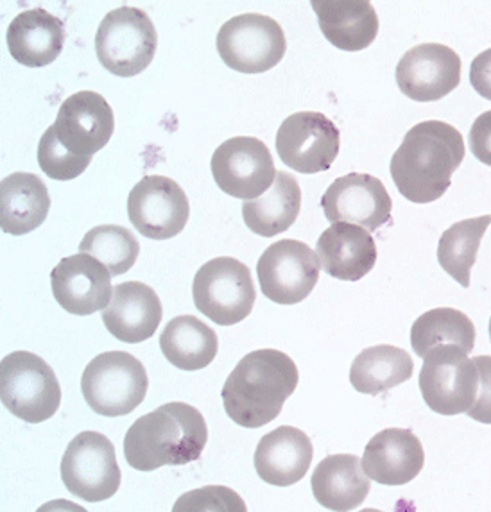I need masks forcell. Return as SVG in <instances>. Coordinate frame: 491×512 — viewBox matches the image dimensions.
<instances>
[{
  "mask_svg": "<svg viewBox=\"0 0 491 512\" xmlns=\"http://www.w3.org/2000/svg\"><path fill=\"white\" fill-rule=\"evenodd\" d=\"M465 140L454 126L425 120L407 131L391 158V178L411 203L427 205L447 194L452 176L465 160Z\"/></svg>",
  "mask_w": 491,
  "mask_h": 512,
  "instance_id": "obj_1",
  "label": "cell"
},
{
  "mask_svg": "<svg viewBox=\"0 0 491 512\" xmlns=\"http://www.w3.org/2000/svg\"><path fill=\"white\" fill-rule=\"evenodd\" d=\"M298 380V367L284 351H251L226 378L224 410L239 427H264L280 416Z\"/></svg>",
  "mask_w": 491,
  "mask_h": 512,
  "instance_id": "obj_2",
  "label": "cell"
},
{
  "mask_svg": "<svg viewBox=\"0 0 491 512\" xmlns=\"http://www.w3.org/2000/svg\"><path fill=\"white\" fill-rule=\"evenodd\" d=\"M207 443V421L196 407L165 403L131 425L124 437V457L133 470L147 473L198 461Z\"/></svg>",
  "mask_w": 491,
  "mask_h": 512,
  "instance_id": "obj_3",
  "label": "cell"
},
{
  "mask_svg": "<svg viewBox=\"0 0 491 512\" xmlns=\"http://www.w3.org/2000/svg\"><path fill=\"white\" fill-rule=\"evenodd\" d=\"M147 389L146 367L126 351L97 355L81 376V391L88 407L106 418L131 414L146 400Z\"/></svg>",
  "mask_w": 491,
  "mask_h": 512,
  "instance_id": "obj_4",
  "label": "cell"
},
{
  "mask_svg": "<svg viewBox=\"0 0 491 512\" xmlns=\"http://www.w3.org/2000/svg\"><path fill=\"white\" fill-rule=\"evenodd\" d=\"M0 400L18 419L44 423L60 409V382L42 357L13 351L0 362Z\"/></svg>",
  "mask_w": 491,
  "mask_h": 512,
  "instance_id": "obj_5",
  "label": "cell"
},
{
  "mask_svg": "<svg viewBox=\"0 0 491 512\" xmlns=\"http://www.w3.org/2000/svg\"><path fill=\"white\" fill-rule=\"evenodd\" d=\"M158 47L155 24L146 11L130 6L113 9L99 24L95 52L113 76L133 77L151 65Z\"/></svg>",
  "mask_w": 491,
  "mask_h": 512,
  "instance_id": "obj_6",
  "label": "cell"
},
{
  "mask_svg": "<svg viewBox=\"0 0 491 512\" xmlns=\"http://www.w3.org/2000/svg\"><path fill=\"white\" fill-rule=\"evenodd\" d=\"M194 305L219 326H233L250 316L257 292L248 265L219 256L199 267L192 283Z\"/></svg>",
  "mask_w": 491,
  "mask_h": 512,
  "instance_id": "obj_7",
  "label": "cell"
},
{
  "mask_svg": "<svg viewBox=\"0 0 491 512\" xmlns=\"http://www.w3.org/2000/svg\"><path fill=\"white\" fill-rule=\"evenodd\" d=\"M216 45L224 65L241 74H264L275 69L287 49L284 29L275 18L257 13L224 22Z\"/></svg>",
  "mask_w": 491,
  "mask_h": 512,
  "instance_id": "obj_8",
  "label": "cell"
},
{
  "mask_svg": "<svg viewBox=\"0 0 491 512\" xmlns=\"http://www.w3.org/2000/svg\"><path fill=\"white\" fill-rule=\"evenodd\" d=\"M459 346H438L423 359L420 391L427 407L441 416H457L474 407L479 369Z\"/></svg>",
  "mask_w": 491,
  "mask_h": 512,
  "instance_id": "obj_9",
  "label": "cell"
},
{
  "mask_svg": "<svg viewBox=\"0 0 491 512\" xmlns=\"http://www.w3.org/2000/svg\"><path fill=\"white\" fill-rule=\"evenodd\" d=\"M121 477L112 441L99 432H81L63 453L61 480L79 500L97 504L112 498Z\"/></svg>",
  "mask_w": 491,
  "mask_h": 512,
  "instance_id": "obj_10",
  "label": "cell"
},
{
  "mask_svg": "<svg viewBox=\"0 0 491 512\" xmlns=\"http://www.w3.org/2000/svg\"><path fill=\"white\" fill-rule=\"evenodd\" d=\"M318 253L305 242L284 239L269 246L257 264L260 289L278 305H296L309 298L319 280Z\"/></svg>",
  "mask_w": 491,
  "mask_h": 512,
  "instance_id": "obj_11",
  "label": "cell"
},
{
  "mask_svg": "<svg viewBox=\"0 0 491 512\" xmlns=\"http://www.w3.org/2000/svg\"><path fill=\"white\" fill-rule=\"evenodd\" d=\"M212 176L224 194L251 201L264 196L275 183L273 156L255 137H235L223 142L212 156Z\"/></svg>",
  "mask_w": 491,
  "mask_h": 512,
  "instance_id": "obj_12",
  "label": "cell"
},
{
  "mask_svg": "<svg viewBox=\"0 0 491 512\" xmlns=\"http://www.w3.org/2000/svg\"><path fill=\"white\" fill-rule=\"evenodd\" d=\"M339 129L319 111H300L282 122L276 133L280 160L296 172L318 174L336 162Z\"/></svg>",
  "mask_w": 491,
  "mask_h": 512,
  "instance_id": "obj_13",
  "label": "cell"
},
{
  "mask_svg": "<svg viewBox=\"0 0 491 512\" xmlns=\"http://www.w3.org/2000/svg\"><path fill=\"white\" fill-rule=\"evenodd\" d=\"M128 215L146 239H173L189 221V197L167 176H146L130 192Z\"/></svg>",
  "mask_w": 491,
  "mask_h": 512,
  "instance_id": "obj_14",
  "label": "cell"
},
{
  "mask_svg": "<svg viewBox=\"0 0 491 512\" xmlns=\"http://www.w3.org/2000/svg\"><path fill=\"white\" fill-rule=\"evenodd\" d=\"M400 92L416 103H434L452 94L461 83V58L441 43H422L398 61Z\"/></svg>",
  "mask_w": 491,
  "mask_h": 512,
  "instance_id": "obj_15",
  "label": "cell"
},
{
  "mask_svg": "<svg viewBox=\"0 0 491 512\" xmlns=\"http://www.w3.org/2000/svg\"><path fill=\"white\" fill-rule=\"evenodd\" d=\"M328 222H350L368 231H377L391 221L393 199L384 183L371 176L352 172L337 178L321 199Z\"/></svg>",
  "mask_w": 491,
  "mask_h": 512,
  "instance_id": "obj_16",
  "label": "cell"
},
{
  "mask_svg": "<svg viewBox=\"0 0 491 512\" xmlns=\"http://www.w3.org/2000/svg\"><path fill=\"white\" fill-rule=\"evenodd\" d=\"M112 273L87 253L65 256L52 269L54 299L65 312L74 316H92L112 301Z\"/></svg>",
  "mask_w": 491,
  "mask_h": 512,
  "instance_id": "obj_17",
  "label": "cell"
},
{
  "mask_svg": "<svg viewBox=\"0 0 491 512\" xmlns=\"http://www.w3.org/2000/svg\"><path fill=\"white\" fill-rule=\"evenodd\" d=\"M56 137L70 153L94 158L112 140L115 119L112 106L103 95L81 90L61 103L56 122Z\"/></svg>",
  "mask_w": 491,
  "mask_h": 512,
  "instance_id": "obj_18",
  "label": "cell"
},
{
  "mask_svg": "<svg viewBox=\"0 0 491 512\" xmlns=\"http://www.w3.org/2000/svg\"><path fill=\"white\" fill-rule=\"evenodd\" d=\"M425 464L422 441L407 428H386L364 448L362 468L380 486H405Z\"/></svg>",
  "mask_w": 491,
  "mask_h": 512,
  "instance_id": "obj_19",
  "label": "cell"
},
{
  "mask_svg": "<svg viewBox=\"0 0 491 512\" xmlns=\"http://www.w3.org/2000/svg\"><path fill=\"white\" fill-rule=\"evenodd\" d=\"M323 271L343 282H359L377 264V244L370 231L350 222H334L316 244Z\"/></svg>",
  "mask_w": 491,
  "mask_h": 512,
  "instance_id": "obj_20",
  "label": "cell"
},
{
  "mask_svg": "<svg viewBox=\"0 0 491 512\" xmlns=\"http://www.w3.org/2000/svg\"><path fill=\"white\" fill-rule=\"evenodd\" d=\"M162 316V301L149 285L124 282L115 285L112 301L103 310V323L117 341L138 344L153 337Z\"/></svg>",
  "mask_w": 491,
  "mask_h": 512,
  "instance_id": "obj_21",
  "label": "cell"
},
{
  "mask_svg": "<svg viewBox=\"0 0 491 512\" xmlns=\"http://www.w3.org/2000/svg\"><path fill=\"white\" fill-rule=\"evenodd\" d=\"M314 448L300 428L278 427L260 439L255 470L269 486L289 487L300 482L311 468Z\"/></svg>",
  "mask_w": 491,
  "mask_h": 512,
  "instance_id": "obj_22",
  "label": "cell"
},
{
  "mask_svg": "<svg viewBox=\"0 0 491 512\" xmlns=\"http://www.w3.org/2000/svg\"><path fill=\"white\" fill-rule=\"evenodd\" d=\"M6 42L13 60L29 69H42L63 51L65 26L45 9H27L11 20Z\"/></svg>",
  "mask_w": 491,
  "mask_h": 512,
  "instance_id": "obj_23",
  "label": "cell"
},
{
  "mask_svg": "<svg viewBox=\"0 0 491 512\" xmlns=\"http://www.w3.org/2000/svg\"><path fill=\"white\" fill-rule=\"evenodd\" d=\"M312 9L323 36L341 51H364L379 35V17L368 0H314Z\"/></svg>",
  "mask_w": 491,
  "mask_h": 512,
  "instance_id": "obj_24",
  "label": "cell"
},
{
  "mask_svg": "<svg viewBox=\"0 0 491 512\" xmlns=\"http://www.w3.org/2000/svg\"><path fill=\"white\" fill-rule=\"evenodd\" d=\"M312 495L330 511H354L370 495V477L359 457L350 453L330 455L319 462L311 478Z\"/></svg>",
  "mask_w": 491,
  "mask_h": 512,
  "instance_id": "obj_25",
  "label": "cell"
},
{
  "mask_svg": "<svg viewBox=\"0 0 491 512\" xmlns=\"http://www.w3.org/2000/svg\"><path fill=\"white\" fill-rule=\"evenodd\" d=\"M51 196L36 174L15 172L0 181V228L9 235H27L44 224Z\"/></svg>",
  "mask_w": 491,
  "mask_h": 512,
  "instance_id": "obj_26",
  "label": "cell"
},
{
  "mask_svg": "<svg viewBox=\"0 0 491 512\" xmlns=\"http://www.w3.org/2000/svg\"><path fill=\"white\" fill-rule=\"evenodd\" d=\"M302 208V190L289 172H276L275 183L264 196L244 201L246 226L260 237H276L289 230Z\"/></svg>",
  "mask_w": 491,
  "mask_h": 512,
  "instance_id": "obj_27",
  "label": "cell"
},
{
  "mask_svg": "<svg viewBox=\"0 0 491 512\" xmlns=\"http://www.w3.org/2000/svg\"><path fill=\"white\" fill-rule=\"evenodd\" d=\"M160 348L165 359L181 371H199L210 366L217 357V333L194 316L171 319L160 335Z\"/></svg>",
  "mask_w": 491,
  "mask_h": 512,
  "instance_id": "obj_28",
  "label": "cell"
},
{
  "mask_svg": "<svg viewBox=\"0 0 491 512\" xmlns=\"http://www.w3.org/2000/svg\"><path fill=\"white\" fill-rule=\"evenodd\" d=\"M414 362L407 351L389 344L371 346L355 357L350 382L362 394L386 393L413 376Z\"/></svg>",
  "mask_w": 491,
  "mask_h": 512,
  "instance_id": "obj_29",
  "label": "cell"
},
{
  "mask_svg": "<svg viewBox=\"0 0 491 512\" xmlns=\"http://www.w3.org/2000/svg\"><path fill=\"white\" fill-rule=\"evenodd\" d=\"M411 346L422 359L438 346H459L470 353L475 346L474 323L456 308H432L414 321Z\"/></svg>",
  "mask_w": 491,
  "mask_h": 512,
  "instance_id": "obj_30",
  "label": "cell"
},
{
  "mask_svg": "<svg viewBox=\"0 0 491 512\" xmlns=\"http://www.w3.org/2000/svg\"><path fill=\"white\" fill-rule=\"evenodd\" d=\"M491 215L456 222L441 235L438 244V262L448 276L465 289L470 287V276L477 262L484 233L490 228Z\"/></svg>",
  "mask_w": 491,
  "mask_h": 512,
  "instance_id": "obj_31",
  "label": "cell"
},
{
  "mask_svg": "<svg viewBox=\"0 0 491 512\" xmlns=\"http://www.w3.org/2000/svg\"><path fill=\"white\" fill-rule=\"evenodd\" d=\"M79 249L103 262L112 276H121L137 262L140 244L128 228L104 224L88 231Z\"/></svg>",
  "mask_w": 491,
  "mask_h": 512,
  "instance_id": "obj_32",
  "label": "cell"
},
{
  "mask_svg": "<svg viewBox=\"0 0 491 512\" xmlns=\"http://www.w3.org/2000/svg\"><path fill=\"white\" fill-rule=\"evenodd\" d=\"M92 158L70 153L56 137L54 126L47 129L38 144V163L45 176L51 180L70 181L87 171Z\"/></svg>",
  "mask_w": 491,
  "mask_h": 512,
  "instance_id": "obj_33",
  "label": "cell"
},
{
  "mask_svg": "<svg viewBox=\"0 0 491 512\" xmlns=\"http://www.w3.org/2000/svg\"><path fill=\"white\" fill-rule=\"evenodd\" d=\"M174 512H244L246 504L241 496L223 486H208L181 496L174 504Z\"/></svg>",
  "mask_w": 491,
  "mask_h": 512,
  "instance_id": "obj_34",
  "label": "cell"
},
{
  "mask_svg": "<svg viewBox=\"0 0 491 512\" xmlns=\"http://www.w3.org/2000/svg\"><path fill=\"white\" fill-rule=\"evenodd\" d=\"M474 362L479 369V393L474 407L468 410V416L484 425H491V357L481 355L475 357Z\"/></svg>",
  "mask_w": 491,
  "mask_h": 512,
  "instance_id": "obj_35",
  "label": "cell"
},
{
  "mask_svg": "<svg viewBox=\"0 0 491 512\" xmlns=\"http://www.w3.org/2000/svg\"><path fill=\"white\" fill-rule=\"evenodd\" d=\"M468 144L475 158L491 167V110L484 111L475 119L468 135Z\"/></svg>",
  "mask_w": 491,
  "mask_h": 512,
  "instance_id": "obj_36",
  "label": "cell"
},
{
  "mask_svg": "<svg viewBox=\"0 0 491 512\" xmlns=\"http://www.w3.org/2000/svg\"><path fill=\"white\" fill-rule=\"evenodd\" d=\"M470 83L477 94L491 101V49L475 56L470 67Z\"/></svg>",
  "mask_w": 491,
  "mask_h": 512,
  "instance_id": "obj_37",
  "label": "cell"
},
{
  "mask_svg": "<svg viewBox=\"0 0 491 512\" xmlns=\"http://www.w3.org/2000/svg\"><path fill=\"white\" fill-rule=\"evenodd\" d=\"M488 330H490V341H491V317H490V328H488Z\"/></svg>",
  "mask_w": 491,
  "mask_h": 512,
  "instance_id": "obj_38",
  "label": "cell"
}]
</instances>
